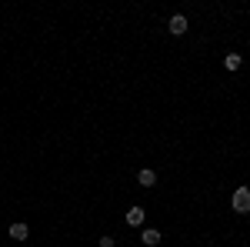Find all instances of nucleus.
<instances>
[{
    "mask_svg": "<svg viewBox=\"0 0 250 247\" xmlns=\"http://www.w3.org/2000/svg\"><path fill=\"white\" fill-rule=\"evenodd\" d=\"M137 184H140V187H154V184H157V174L150 171V167H144V171L137 174Z\"/></svg>",
    "mask_w": 250,
    "mask_h": 247,
    "instance_id": "obj_4",
    "label": "nucleus"
},
{
    "mask_svg": "<svg viewBox=\"0 0 250 247\" xmlns=\"http://www.w3.org/2000/svg\"><path fill=\"white\" fill-rule=\"evenodd\" d=\"M10 237H14V241H27V237H30V227H27V224H10Z\"/></svg>",
    "mask_w": 250,
    "mask_h": 247,
    "instance_id": "obj_6",
    "label": "nucleus"
},
{
    "mask_svg": "<svg viewBox=\"0 0 250 247\" xmlns=\"http://www.w3.org/2000/svg\"><path fill=\"white\" fill-rule=\"evenodd\" d=\"M224 67H227V70H240V67H244V57H240V54H227V57H224Z\"/></svg>",
    "mask_w": 250,
    "mask_h": 247,
    "instance_id": "obj_7",
    "label": "nucleus"
},
{
    "mask_svg": "<svg viewBox=\"0 0 250 247\" xmlns=\"http://www.w3.org/2000/svg\"><path fill=\"white\" fill-rule=\"evenodd\" d=\"M140 241H144V244H147V247H157V244H160V230L147 227V230H144V234H140Z\"/></svg>",
    "mask_w": 250,
    "mask_h": 247,
    "instance_id": "obj_5",
    "label": "nucleus"
},
{
    "mask_svg": "<svg viewBox=\"0 0 250 247\" xmlns=\"http://www.w3.org/2000/svg\"><path fill=\"white\" fill-rule=\"evenodd\" d=\"M187 27H190V23H187L184 14H173V17L167 20V30H170L173 37H184V34H187Z\"/></svg>",
    "mask_w": 250,
    "mask_h": 247,
    "instance_id": "obj_2",
    "label": "nucleus"
},
{
    "mask_svg": "<svg viewBox=\"0 0 250 247\" xmlns=\"http://www.w3.org/2000/svg\"><path fill=\"white\" fill-rule=\"evenodd\" d=\"M240 247H244V244H240Z\"/></svg>",
    "mask_w": 250,
    "mask_h": 247,
    "instance_id": "obj_9",
    "label": "nucleus"
},
{
    "mask_svg": "<svg viewBox=\"0 0 250 247\" xmlns=\"http://www.w3.org/2000/svg\"><path fill=\"white\" fill-rule=\"evenodd\" d=\"M97 244H100V247H114L117 241H114V237H110V234H104V237H100V241H97Z\"/></svg>",
    "mask_w": 250,
    "mask_h": 247,
    "instance_id": "obj_8",
    "label": "nucleus"
},
{
    "mask_svg": "<svg viewBox=\"0 0 250 247\" xmlns=\"http://www.w3.org/2000/svg\"><path fill=\"white\" fill-rule=\"evenodd\" d=\"M230 207L237 214H250V187H237L230 197Z\"/></svg>",
    "mask_w": 250,
    "mask_h": 247,
    "instance_id": "obj_1",
    "label": "nucleus"
},
{
    "mask_svg": "<svg viewBox=\"0 0 250 247\" xmlns=\"http://www.w3.org/2000/svg\"><path fill=\"white\" fill-rule=\"evenodd\" d=\"M124 221H127V227H144V221H147V210L134 204V207L124 214Z\"/></svg>",
    "mask_w": 250,
    "mask_h": 247,
    "instance_id": "obj_3",
    "label": "nucleus"
}]
</instances>
